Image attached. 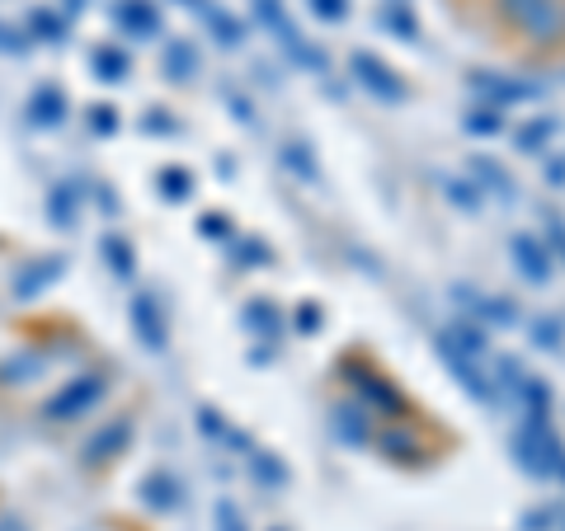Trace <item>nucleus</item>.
<instances>
[{
    "mask_svg": "<svg viewBox=\"0 0 565 531\" xmlns=\"http://www.w3.org/2000/svg\"><path fill=\"white\" fill-rule=\"evenodd\" d=\"M504 20L523 29L533 43H561L565 39V0H500Z\"/></svg>",
    "mask_w": 565,
    "mask_h": 531,
    "instance_id": "nucleus-1",
    "label": "nucleus"
},
{
    "mask_svg": "<svg viewBox=\"0 0 565 531\" xmlns=\"http://www.w3.org/2000/svg\"><path fill=\"white\" fill-rule=\"evenodd\" d=\"M514 452H519V466L533 475H556L565 466V452H561L556 433L546 429V414H527V423L514 437Z\"/></svg>",
    "mask_w": 565,
    "mask_h": 531,
    "instance_id": "nucleus-2",
    "label": "nucleus"
},
{
    "mask_svg": "<svg viewBox=\"0 0 565 531\" xmlns=\"http://www.w3.org/2000/svg\"><path fill=\"white\" fill-rule=\"evenodd\" d=\"M255 14H259L264 24H269V33L282 43V52H288V57H292L297 66L321 71V76H326V71H330L326 52H321V47H311V43L302 39V33H297V24L288 20V10H282V0H255Z\"/></svg>",
    "mask_w": 565,
    "mask_h": 531,
    "instance_id": "nucleus-3",
    "label": "nucleus"
},
{
    "mask_svg": "<svg viewBox=\"0 0 565 531\" xmlns=\"http://www.w3.org/2000/svg\"><path fill=\"white\" fill-rule=\"evenodd\" d=\"M349 71H353V80H359L367 95H377V99H386V104L405 99L401 76L377 57V52H353V57H349Z\"/></svg>",
    "mask_w": 565,
    "mask_h": 531,
    "instance_id": "nucleus-4",
    "label": "nucleus"
},
{
    "mask_svg": "<svg viewBox=\"0 0 565 531\" xmlns=\"http://www.w3.org/2000/svg\"><path fill=\"white\" fill-rule=\"evenodd\" d=\"M509 254H514L519 273L527 282H546V278H552V254H546V245L537 236H527V231L514 236V240H509Z\"/></svg>",
    "mask_w": 565,
    "mask_h": 531,
    "instance_id": "nucleus-5",
    "label": "nucleus"
},
{
    "mask_svg": "<svg viewBox=\"0 0 565 531\" xmlns=\"http://www.w3.org/2000/svg\"><path fill=\"white\" fill-rule=\"evenodd\" d=\"M99 395H104V381H99V377H81L62 400H52V404H47V414H52V419H71V414L90 410Z\"/></svg>",
    "mask_w": 565,
    "mask_h": 531,
    "instance_id": "nucleus-6",
    "label": "nucleus"
},
{
    "mask_svg": "<svg viewBox=\"0 0 565 531\" xmlns=\"http://www.w3.org/2000/svg\"><path fill=\"white\" fill-rule=\"evenodd\" d=\"M353 391H363L367 400H373V404H382V410L386 414H401L405 410V400H401V391H396V386H386L382 377H377V371H359V377H353Z\"/></svg>",
    "mask_w": 565,
    "mask_h": 531,
    "instance_id": "nucleus-7",
    "label": "nucleus"
},
{
    "mask_svg": "<svg viewBox=\"0 0 565 531\" xmlns=\"http://www.w3.org/2000/svg\"><path fill=\"white\" fill-rule=\"evenodd\" d=\"M438 353H444V362L452 367V377L462 381V386H467V391H471L476 400H490V386H486V377H481V371H476V367H471V362H467L462 353H457L448 339H438Z\"/></svg>",
    "mask_w": 565,
    "mask_h": 531,
    "instance_id": "nucleus-8",
    "label": "nucleus"
},
{
    "mask_svg": "<svg viewBox=\"0 0 565 531\" xmlns=\"http://www.w3.org/2000/svg\"><path fill=\"white\" fill-rule=\"evenodd\" d=\"M382 29H386V33H401L405 43H415V39H419L415 10L405 6V0H386V6H382Z\"/></svg>",
    "mask_w": 565,
    "mask_h": 531,
    "instance_id": "nucleus-9",
    "label": "nucleus"
},
{
    "mask_svg": "<svg viewBox=\"0 0 565 531\" xmlns=\"http://www.w3.org/2000/svg\"><path fill=\"white\" fill-rule=\"evenodd\" d=\"M132 321H137V329H141V339H147L151 348H161L166 329H161V311H156L151 296H137V301H132Z\"/></svg>",
    "mask_w": 565,
    "mask_h": 531,
    "instance_id": "nucleus-10",
    "label": "nucleus"
},
{
    "mask_svg": "<svg viewBox=\"0 0 565 531\" xmlns=\"http://www.w3.org/2000/svg\"><path fill=\"white\" fill-rule=\"evenodd\" d=\"M457 296H462V301H471V311L481 315V321H494V325H514V306H509V301L476 296V292H467V288H457Z\"/></svg>",
    "mask_w": 565,
    "mask_h": 531,
    "instance_id": "nucleus-11",
    "label": "nucleus"
},
{
    "mask_svg": "<svg viewBox=\"0 0 565 531\" xmlns=\"http://www.w3.org/2000/svg\"><path fill=\"white\" fill-rule=\"evenodd\" d=\"M471 85L481 95H490V99H500V104H514V99H533V90L527 85H500V76H471Z\"/></svg>",
    "mask_w": 565,
    "mask_h": 531,
    "instance_id": "nucleus-12",
    "label": "nucleus"
},
{
    "mask_svg": "<svg viewBox=\"0 0 565 531\" xmlns=\"http://www.w3.org/2000/svg\"><path fill=\"white\" fill-rule=\"evenodd\" d=\"M382 452L392 456V462H419V442L405 433V429H392V433H382Z\"/></svg>",
    "mask_w": 565,
    "mask_h": 531,
    "instance_id": "nucleus-13",
    "label": "nucleus"
},
{
    "mask_svg": "<svg viewBox=\"0 0 565 531\" xmlns=\"http://www.w3.org/2000/svg\"><path fill=\"white\" fill-rule=\"evenodd\" d=\"M471 174H476V180H486L494 193H500V198H514V180H509V174L494 161H486V155H476V161H471Z\"/></svg>",
    "mask_w": 565,
    "mask_h": 531,
    "instance_id": "nucleus-14",
    "label": "nucleus"
},
{
    "mask_svg": "<svg viewBox=\"0 0 565 531\" xmlns=\"http://www.w3.org/2000/svg\"><path fill=\"white\" fill-rule=\"evenodd\" d=\"M334 429H340L349 442H367V414L353 410V404H340V410H334Z\"/></svg>",
    "mask_w": 565,
    "mask_h": 531,
    "instance_id": "nucleus-15",
    "label": "nucleus"
},
{
    "mask_svg": "<svg viewBox=\"0 0 565 531\" xmlns=\"http://www.w3.org/2000/svg\"><path fill=\"white\" fill-rule=\"evenodd\" d=\"M444 339H448L457 353H467V358H481V353H486V334L476 329V325H457V329L444 334Z\"/></svg>",
    "mask_w": 565,
    "mask_h": 531,
    "instance_id": "nucleus-16",
    "label": "nucleus"
},
{
    "mask_svg": "<svg viewBox=\"0 0 565 531\" xmlns=\"http://www.w3.org/2000/svg\"><path fill=\"white\" fill-rule=\"evenodd\" d=\"M122 24L137 29V33H156V10L147 0H128V10H122Z\"/></svg>",
    "mask_w": 565,
    "mask_h": 531,
    "instance_id": "nucleus-17",
    "label": "nucleus"
},
{
    "mask_svg": "<svg viewBox=\"0 0 565 531\" xmlns=\"http://www.w3.org/2000/svg\"><path fill=\"white\" fill-rule=\"evenodd\" d=\"M316 20H326V24H344L349 20V0H307Z\"/></svg>",
    "mask_w": 565,
    "mask_h": 531,
    "instance_id": "nucleus-18",
    "label": "nucleus"
},
{
    "mask_svg": "<svg viewBox=\"0 0 565 531\" xmlns=\"http://www.w3.org/2000/svg\"><path fill=\"white\" fill-rule=\"evenodd\" d=\"M245 321H250L259 334H274V329H278V311L269 306V301H255V306L245 311Z\"/></svg>",
    "mask_w": 565,
    "mask_h": 531,
    "instance_id": "nucleus-19",
    "label": "nucleus"
},
{
    "mask_svg": "<svg viewBox=\"0 0 565 531\" xmlns=\"http://www.w3.org/2000/svg\"><path fill=\"white\" fill-rule=\"evenodd\" d=\"M504 122H500V113L494 109H476V113H467V132H481V137H494Z\"/></svg>",
    "mask_w": 565,
    "mask_h": 531,
    "instance_id": "nucleus-20",
    "label": "nucleus"
},
{
    "mask_svg": "<svg viewBox=\"0 0 565 531\" xmlns=\"http://www.w3.org/2000/svg\"><path fill=\"white\" fill-rule=\"evenodd\" d=\"M552 132H556V122H552V118H537L533 128H523V132H519V147H523V151H533L537 141H546Z\"/></svg>",
    "mask_w": 565,
    "mask_h": 531,
    "instance_id": "nucleus-21",
    "label": "nucleus"
},
{
    "mask_svg": "<svg viewBox=\"0 0 565 531\" xmlns=\"http://www.w3.org/2000/svg\"><path fill=\"white\" fill-rule=\"evenodd\" d=\"M307 155H311L307 147H288V151H282V161H288L297 174H302V180H316V165L307 161Z\"/></svg>",
    "mask_w": 565,
    "mask_h": 531,
    "instance_id": "nucleus-22",
    "label": "nucleus"
},
{
    "mask_svg": "<svg viewBox=\"0 0 565 531\" xmlns=\"http://www.w3.org/2000/svg\"><path fill=\"white\" fill-rule=\"evenodd\" d=\"M533 339H537V348H561V321H537Z\"/></svg>",
    "mask_w": 565,
    "mask_h": 531,
    "instance_id": "nucleus-23",
    "label": "nucleus"
},
{
    "mask_svg": "<svg viewBox=\"0 0 565 531\" xmlns=\"http://www.w3.org/2000/svg\"><path fill=\"white\" fill-rule=\"evenodd\" d=\"M255 470H259V480H264V485H282V480H288V470H282L278 462H269L264 452L255 456Z\"/></svg>",
    "mask_w": 565,
    "mask_h": 531,
    "instance_id": "nucleus-24",
    "label": "nucleus"
},
{
    "mask_svg": "<svg viewBox=\"0 0 565 531\" xmlns=\"http://www.w3.org/2000/svg\"><path fill=\"white\" fill-rule=\"evenodd\" d=\"M193 66V57H189V47L184 43H174L170 52H166V71H174V76H184V71Z\"/></svg>",
    "mask_w": 565,
    "mask_h": 531,
    "instance_id": "nucleus-25",
    "label": "nucleus"
},
{
    "mask_svg": "<svg viewBox=\"0 0 565 531\" xmlns=\"http://www.w3.org/2000/svg\"><path fill=\"white\" fill-rule=\"evenodd\" d=\"M147 494H151V503L156 508H166V503H174V485H166L161 475H156V480H147Z\"/></svg>",
    "mask_w": 565,
    "mask_h": 531,
    "instance_id": "nucleus-26",
    "label": "nucleus"
},
{
    "mask_svg": "<svg viewBox=\"0 0 565 531\" xmlns=\"http://www.w3.org/2000/svg\"><path fill=\"white\" fill-rule=\"evenodd\" d=\"M452 188V203H462V207H476V203H481V198H476V193H481V188H467V184H448Z\"/></svg>",
    "mask_w": 565,
    "mask_h": 531,
    "instance_id": "nucleus-27",
    "label": "nucleus"
},
{
    "mask_svg": "<svg viewBox=\"0 0 565 531\" xmlns=\"http://www.w3.org/2000/svg\"><path fill=\"white\" fill-rule=\"evenodd\" d=\"M217 522H222V531H245V527H241V518H236V508H232V503H222V508H217Z\"/></svg>",
    "mask_w": 565,
    "mask_h": 531,
    "instance_id": "nucleus-28",
    "label": "nucleus"
},
{
    "mask_svg": "<svg viewBox=\"0 0 565 531\" xmlns=\"http://www.w3.org/2000/svg\"><path fill=\"white\" fill-rule=\"evenodd\" d=\"M99 71H109V76H122V57H118V52H99Z\"/></svg>",
    "mask_w": 565,
    "mask_h": 531,
    "instance_id": "nucleus-29",
    "label": "nucleus"
},
{
    "mask_svg": "<svg viewBox=\"0 0 565 531\" xmlns=\"http://www.w3.org/2000/svg\"><path fill=\"white\" fill-rule=\"evenodd\" d=\"M161 184H166V188H174L170 198H184V188H189V174H180V170H174V174H166Z\"/></svg>",
    "mask_w": 565,
    "mask_h": 531,
    "instance_id": "nucleus-30",
    "label": "nucleus"
},
{
    "mask_svg": "<svg viewBox=\"0 0 565 531\" xmlns=\"http://www.w3.org/2000/svg\"><path fill=\"white\" fill-rule=\"evenodd\" d=\"M297 325H302V329H316V325H321V315H316V306H302V311H297Z\"/></svg>",
    "mask_w": 565,
    "mask_h": 531,
    "instance_id": "nucleus-31",
    "label": "nucleus"
},
{
    "mask_svg": "<svg viewBox=\"0 0 565 531\" xmlns=\"http://www.w3.org/2000/svg\"><path fill=\"white\" fill-rule=\"evenodd\" d=\"M203 236H226V221L222 217H203Z\"/></svg>",
    "mask_w": 565,
    "mask_h": 531,
    "instance_id": "nucleus-32",
    "label": "nucleus"
},
{
    "mask_svg": "<svg viewBox=\"0 0 565 531\" xmlns=\"http://www.w3.org/2000/svg\"><path fill=\"white\" fill-rule=\"evenodd\" d=\"M0 531H24L20 522H0Z\"/></svg>",
    "mask_w": 565,
    "mask_h": 531,
    "instance_id": "nucleus-33",
    "label": "nucleus"
},
{
    "mask_svg": "<svg viewBox=\"0 0 565 531\" xmlns=\"http://www.w3.org/2000/svg\"><path fill=\"white\" fill-rule=\"evenodd\" d=\"M561 475H565V466H561Z\"/></svg>",
    "mask_w": 565,
    "mask_h": 531,
    "instance_id": "nucleus-34",
    "label": "nucleus"
}]
</instances>
